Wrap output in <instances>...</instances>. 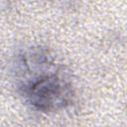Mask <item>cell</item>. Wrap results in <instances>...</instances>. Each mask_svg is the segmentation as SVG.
<instances>
[{
    "instance_id": "obj_1",
    "label": "cell",
    "mask_w": 127,
    "mask_h": 127,
    "mask_svg": "<svg viewBox=\"0 0 127 127\" xmlns=\"http://www.w3.org/2000/svg\"><path fill=\"white\" fill-rule=\"evenodd\" d=\"M24 88L31 104L44 111L64 107L70 97L69 87L55 74L40 76Z\"/></svg>"
}]
</instances>
